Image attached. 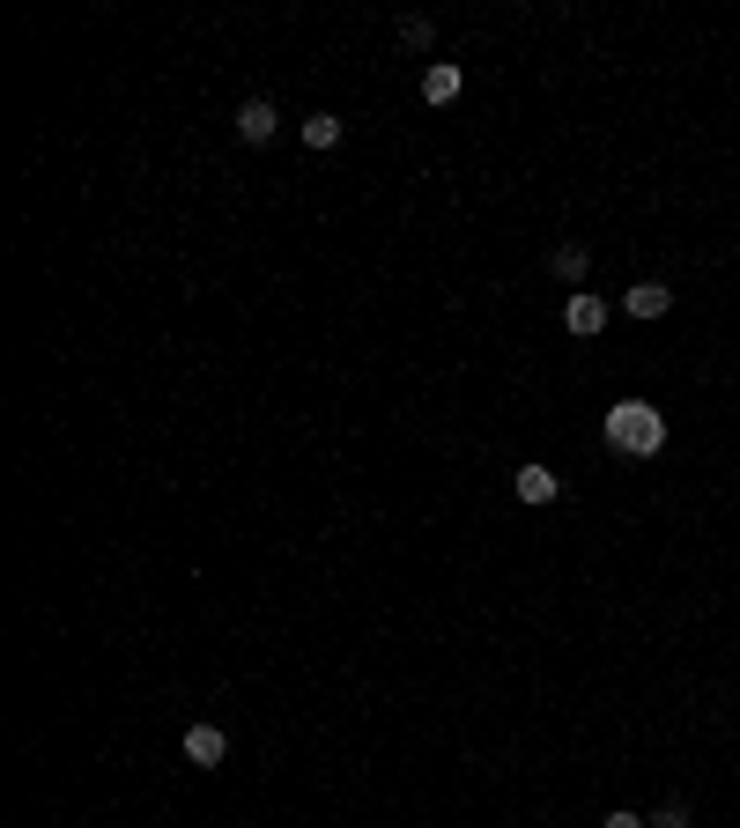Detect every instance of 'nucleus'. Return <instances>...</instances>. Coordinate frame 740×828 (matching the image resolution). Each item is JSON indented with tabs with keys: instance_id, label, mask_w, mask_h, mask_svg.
Returning a JSON list of instances; mask_svg holds the SVG:
<instances>
[{
	"instance_id": "obj_6",
	"label": "nucleus",
	"mask_w": 740,
	"mask_h": 828,
	"mask_svg": "<svg viewBox=\"0 0 740 828\" xmlns=\"http://www.w3.org/2000/svg\"><path fill=\"white\" fill-rule=\"evenodd\" d=\"M459 82H467L459 60H437V67L422 74V104H452V97H459Z\"/></svg>"
},
{
	"instance_id": "obj_3",
	"label": "nucleus",
	"mask_w": 740,
	"mask_h": 828,
	"mask_svg": "<svg viewBox=\"0 0 740 828\" xmlns=\"http://www.w3.org/2000/svg\"><path fill=\"white\" fill-rule=\"evenodd\" d=\"M222 755H230V732L222 725H193L186 732V762H193V769H215Z\"/></svg>"
},
{
	"instance_id": "obj_12",
	"label": "nucleus",
	"mask_w": 740,
	"mask_h": 828,
	"mask_svg": "<svg viewBox=\"0 0 740 828\" xmlns=\"http://www.w3.org/2000/svg\"><path fill=\"white\" fill-rule=\"evenodd\" d=\"M600 828H652V821H637V814H607Z\"/></svg>"
},
{
	"instance_id": "obj_9",
	"label": "nucleus",
	"mask_w": 740,
	"mask_h": 828,
	"mask_svg": "<svg viewBox=\"0 0 740 828\" xmlns=\"http://www.w3.org/2000/svg\"><path fill=\"white\" fill-rule=\"evenodd\" d=\"M548 267L563 274V282H585V244H556V259Z\"/></svg>"
},
{
	"instance_id": "obj_7",
	"label": "nucleus",
	"mask_w": 740,
	"mask_h": 828,
	"mask_svg": "<svg viewBox=\"0 0 740 828\" xmlns=\"http://www.w3.org/2000/svg\"><path fill=\"white\" fill-rule=\"evenodd\" d=\"M556 496H563V481L548 466H518V503H556Z\"/></svg>"
},
{
	"instance_id": "obj_4",
	"label": "nucleus",
	"mask_w": 740,
	"mask_h": 828,
	"mask_svg": "<svg viewBox=\"0 0 740 828\" xmlns=\"http://www.w3.org/2000/svg\"><path fill=\"white\" fill-rule=\"evenodd\" d=\"M622 311L630 318H666L674 311V289H666V282H637V289H622Z\"/></svg>"
},
{
	"instance_id": "obj_10",
	"label": "nucleus",
	"mask_w": 740,
	"mask_h": 828,
	"mask_svg": "<svg viewBox=\"0 0 740 828\" xmlns=\"http://www.w3.org/2000/svg\"><path fill=\"white\" fill-rule=\"evenodd\" d=\"M400 45H430V15H400Z\"/></svg>"
},
{
	"instance_id": "obj_11",
	"label": "nucleus",
	"mask_w": 740,
	"mask_h": 828,
	"mask_svg": "<svg viewBox=\"0 0 740 828\" xmlns=\"http://www.w3.org/2000/svg\"><path fill=\"white\" fill-rule=\"evenodd\" d=\"M652 828H689V806H659V814H652Z\"/></svg>"
},
{
	"instance_id": "obj_8",
	"label": "nucleus",
	"mask_w": 740,
	"mask_h": 828,
	"mask_svg": "<svg viewBox=\"0 0 740 828\" xmlns=\"http://www.w3.org/2000/svg\"><path fill=\"white\" fill-rule=\"evenodd\" d=\"M304 148H341V119H334V112H311V119H304Z\"/></svg>"
},
{
	"instance_id": "obj_5",
	"label": "nucleus",
	"mask_w": 740,
	"mask_h": 828,
	"mask_svg": "<svg viewBox=\"0 0 740 828\" xmlns=\"http://www.w3.org/2000/svg\"><path fill=\"white\" fill-rule=\"evenodd\" d=\"M563 326L578 341H592V333L607 326V304H600V296H563Z\"/></svg>"
},
{
	"instance_id": "obj_1",
	"label": "nucleus",
	"mask_w": 740,
	"mask_h": 828,
	"mask_svg": "<svg viewBox=\"0 0 740 828\" xmlns=\"http://www.w3.org/2000/svg\"><path fill=\"white\" fill-rule=\"evenodd\" d=\"M600 429H607V444H615L622 459H652V452L666 444V414L652 407V400H615Z\"/></svg>"
},
{
	"instance_id": "obj_2",
	"label": "nucleus",
	"mask_w": 740,
	"mask_h": 828,
	"mask_svg": "<svg viewBox=\"0 0 740 828\" xmlns=\"http://www.w3.org/2000/svg\"><path fill=\"white\" fill-rule=\"evenodd\" d=\"M274 126H282V112H274V97H245V104H237V141L267 148V141H274Z\"/></svg>"
}]
</instances>
